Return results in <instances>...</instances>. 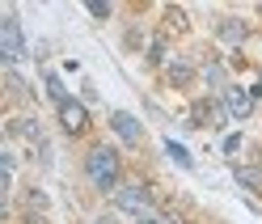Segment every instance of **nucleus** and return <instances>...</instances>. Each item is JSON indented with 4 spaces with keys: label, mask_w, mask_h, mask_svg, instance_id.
Instances as JSON below:
<instances>
[{
    "label": "nucleus",
    "mask_w": 262,
    "mask_h": 224,
    "mask_svg": "<svg viewBox=\"0 0 262 224\" xmlns=\"http://www.w3.org/2000/svg\"><path fill=\"white\" fill-rule=\"evenodd\" d=\"M224 110H228V119H250L254 115V98L241 85H228L224 89Z\"/></svg>",
    "instance_id": "423d86ee"
},
{
    "label": "nucleus",
    "mask_w": 262,
    "mask_h": 224,
    "mask_svg": "<svg viewBox=\"0 0 262 224\" xmlns=\"http://www.w3.org/2000/svg\"><path fill=\"white\" fill-rule=\"evenodd\" d=\"M165 152H169V161H173V165H182V169H190V165H194V161H190V152H186L178 140H165Z\"/></svg>",
    "instance_id": "f8f14e48"
},
{
    "label": "nucleus",
    "mask_w": 262,
    "mask_h": 224,
    "mask_svg": "<svg viewBox=\"0 0 262 224\" xmlns=\"http://www.w3.org/2000/svg\"><path fill=\"white\" fill-rule=\"evenodd\" d=\"M47 93L55 98V106H63V102H68V93H63V85H59V76H55V72H47Z\"/></svg>",
    "instance_id": "4468645a"
},
{
    "label": "nucleus",
    "mask_w": 262,
    "mask_h": 224,
    "mask_svg": "<svg viewBox=\"0 0 262 224\" xmlns=\"http://www.w3.org/2000/svg\"><path fill=\"white\" fill-rule=\"evenodd\" d=\"M237 182L250 190H262V169H237Z\"/></svg>",
    "instance_id": "ddd939ff"
},
{
    "label": "nucleus",
    "mask_w": 262,
    "mask_h": 224,
    "mask_svg": "<svg viewBox=\"0 0 262 224\" xmlns=\"http://www.w3.org/2000/svg\"><path fill=\"white\" fill-rule=\"evenodd\" d=\"M110 199H114V207H119V212L136 216V220L152 216V203H148V190H144V186H119Z\"/></svg>",
    "instance_id": "f03ea898"
},
{
    "label": "nucleus",
    "mask_w": 262,
    "mask_h": 224,
    "mask_svg": "<svg viewBox=\"0 0 262 224\" xmlns=\"http://www.w3.org/2000/svg\"><path fill=\"white\" fill-rule=\"evenodd\" d=\"M224 119H228V110L216 106V102H199V106H194V115H190L194 127H224Z\"/></svg>",
    "instance_id": "6e6552de"
},
{
    "label": "nucleus",
    "mask_w": 262,
    "mask_h": 224,
    "mask_svg": "<svg viewBox=\"0 0 262 224\" xmlns=\"http://www.w3.org/2000/svg\"><path fill=\"white\" fill-rule=\"evenodd\" d=\"M0 47H5V63H13V68H17V63L26 59V42H21V26H17V17H5V26H0Z\"/></svg>",
    "instance_id": "7ed1b4c3"
},
{
    "label": "nucleus",
    "mask_w": 262,
    "mask_h": 224,
    "mask_svg": "<svg viewBox=\"0 0 262 224\" xmlns=\"http://www.w3.org/2000/svg\"><path fill=\"white\" fill-rule=\"evenodd\" d=\"M110 127H114V136H119L123 144H131V148L144 140V123H140L136 115H127V110H114V115H110Z\"/></svg>",
    "instance_id": "20e7f679"
},
{
    "label": "nucleus",
    "mask_w": 262,
    "mask_h": 224,
    "mask_svg": "<svg viewBox=\"0 0 262 224\" xmlns=\"http://www.w3.org/2000/svg\"><path fill=\"white\" fill-rule=\"evenodd\" d=\"M148 55H152V63H165V38H157V42L148 47Z\"/></svg>",
    "instance_id": "dca6fc26"
},
{
    "label": "nucleus",
    "mask_w": 262,
    "mask_h": 224,
    "mask_svg": "<svg viewBox=\"0 0 262 224\" xmlns=\"http://www.w3.org/2000/svg\"><path fill=\"white\" fill-rule=\"evenodd\" d=\"M237 148H241V136H228V140H224V152H228V156H233Z\"/></svg>",
    "instance_id": "f3484780"
},
{
    "label": "nucleus",
    "mask_w": 262,
    "mask_h": 224,
    "mask_svg": "<svg viewBox=\"0 0 262 224\" xmlns=\"http://www.w3.org/2000/svg\"><path fill=\"white\" fill-rule=\"evenodd\" d=\"M245 38H250V26H245L241 17H220V21H216V42H224V47H241Z\"/></svg>",
    "instance_id": "0eeeda50"
},
{
    "label": "nucleus",
    "mask_w": 262,
    "mask_h": 224,
    "mask_svg": "<svg viewBox=\"0 0 262 224\" xmlns=\"http://www.w3.org/2000/svg\"><path fill=\"white\" fill-rule=\"evenodd\" d=\"M85 9L93 13V17H97V21H106V17H110V9H114V5H110V0H89V5H85Z\"/></svg>",
    "instance_id": "2eb2a0df"
},
{
    "label": "nucleus",
    "mask_w": 262,
    "mask_h": 224,
    "mask_svg": "<svg viewBox=\"0 0 262 224\" xmlns=\"http://www.w3.org/2000/svg\"><path fill=\"white\" fill-rule=\"evenodd\" d=\"M85 173H89V182H93L97 190L114 195V190H119V178H123L119 152H114L110 144H93V148H89V156H85Z\"/></svg>",
    "instance_id": "f257e3e1"
},
{
    "label": "nucleus",
    "mask_w": 262,
    "mask_h": 224,
    "mask_svg": "<svg viewBox=\"0 0 262 224\" xmlns=\"http://www.w3.org/2000/svg\"><path fill=\"white\" fill-rule=\"evenodd\" d=\"M165 72H169V85H173V89H186V85L194 81V68H190L186 59H173V63H169Z\"/></svg>",
    "instance_id": "1a4fd4ad"
},
{
    "label": "nucleus",
    "mask_w": 262,
    "mask_h": 224,
    "mask_svg": "<svg viewBox=\"0 0 262 224\" xmlns=\"http://www.w3.org/2000/svg\"><path fill=\"white\" fill-rule=\"evenodd\" d=\"M59 123H63V131H68V136H80L89 127V110L80 106L76 98H68V102L59 106Z\"/></svg>",
    "instance_id": "39448f33"
},
{
    "label": "nucleus",
    "mask_w": 262,
    "mask_h": 224,
    "mask_svg": "<svg viewBox=\"0 0 262 224\" xmlns=\"http://www.w3.org/2000/svg\"><path fill=\"white\" fill-rule=\"evenodd\" d=\"M186 26H190V21H186L182 9H169V13H165V34H186Z\"/></svg>",
    "instance_id": "9d476101"
},
{
    "label": "nucleus",
    "mask_w": 262,
    "mask_h": 224,
    "mask_svg": "<svg viewBox=\"0 0 262 224\" xmlns=\"http://www.w3.org/2000/svg\"><path fill=\"white\" fill-rule=\"evenodd\" d=\"M203 81H207L211 89H228V85H224V68H220L216 59H207V63H203Z\"/></svg>",
    "instance_id": "9b49d317"
}]
</instances>
